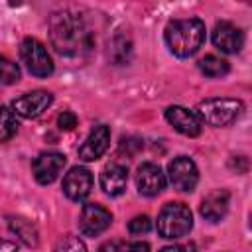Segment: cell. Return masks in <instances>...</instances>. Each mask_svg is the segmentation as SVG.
<instances>
[{
    "label": "cell",
    "mask_w": 252,
    "mask_h": 252,
    "mask_svg": "<svg viewBox=\"0 0 252 252\" xmlns=\"http://www.w3.org/2000/svg\"><path fill=\"white\" fill-rule=\"evenodd\" d=\"M49 39L55 51L65 57H81L94 49V32L85 16L73 10H61L51 16Z\"/></svg>",
    "instance_id": "obj_1"
},
{
    "label": "cell",
    "mask_w": 252,
    "mask_h": 252,
    "mask_svg": "<svg viewBox=\"0 0 252 252\" xmlns=\"http://www.w3.org/2000/svg\"><path fill=\"white\" fill-rule=\"evenodd\" d=\"M205 41V24L199 18L171 20L165 26V43L177 57H191Z\"/></svg>",
    "instance_id": "obj_2"
},
{
    "label": "cell",
    "mask_w": 252,
    "mask_h": 252,
    "mask_svg": "<svg viewBox=\"0 0 252 252\" xmlns=\"http://www.w3.org/2000/svg\"><path fill=\"white\" fill-rule=\"evenodd\" d=\"M244 104L236 98H205L197 104V116L215 128H224L240 118Z\"/></svg>",
    "instance_id": "obj_3"
},
{
    "label": "cell",
    "mask_w": 252,
    "mask_h": 252,
    "mask_svg": "<svg viewBox=\"0 0 252 252\" xmlns=\"http://www.w3.org/2000/svg\"><path fill=\"white\" fill-rule=\"evenodd\" d=\"M193 228L191 209L183 203H167L158 215V232L163 238H179L185 236Z\"/></svg>",
    "instance_id": "obj_4"
},
{
    "label": "cell",
    "mask_w": 252,
    "mask_h": 252,
    "mask_svg": "<svg viewBox=\"0 0 252 252\" xmlns=\"http://www.w3.org/2000/svg\"><path fill=\"white\" fill-rule=\"evenodd\" d=\"M20 55L24 65L33 77H49L53 73V61L45 49V45L35 37H26L20 45Z\"/></svg>",
    "instance_id": "obj_5"
},
{
    "label": "cell",
    "mask_w": 252,
    "mask_h": 252,
    "mask_svg": "<svg viewBox=\"0 0 252 252\" xmlns=\"http://www.w3.org/2000/svg\"><path fill=\"white\" fill-rule=\"evenodd\" d=\"M167 173H169V181H171L173 189L183 191V193H191L199 181V169H197L195 161L187 156L175 158L169 163Z\"/></svg>",
    "instance_id": "obj_6"
},
{
    "label": "cell",
    "mask_w": 252,
    "mask_h": 252,
    "mask_svg": "<svg viewBox=\"0 0 252 252\" xmlns=\"http://www.w3.org/2000/svg\"><path fill=\"white\" fill-rule=\"evenodd\" d=\"M112 222V215L94 203H87L83 205L81 217H79V230L85 236H98L100 232H104Z\"/></svg>",
    "instance_id": "obj_7"
},
{
    "label": "cell",
    "mask_w": 252,
    "mask_h": 252,
    "mask_svg": "<svg viewBox=\"0 0 252 252\" xmlns=\"http://www.w3.org/2000/svg\"><path fill=\"white\" fill-rule=\"evenodd\" d=\"M67 163V158L59 152H43L33 159V177L37 179V183L41 185H49L53 183L59 173L63 171Z\"/></svg>",
    "instance_id": "obj_8"
},
{
    "label": "cell",
    "mask_w": 252,
    "mask_h": 252,
    "mask_svg": "<svg viewBox=\"0 0 252 252\" xmlns=\"http://www.w3.org/2000/svg\"><path fill=\"white\" fill-rule=\"evenodd\" d=\"M53 102L51 93L47 91H32L28 94H22L20 98H16L12 102V110L14 114H20L24 118H37L39 114H43Z\"/></svg>",
    "instance_id": "obj_9"
},
{
    "label": "cell",
    "mask_w": 252,
    "mask_h": 252,
    "mask_svg": "<svg viewBox=\"0 0 252 252\" xmlns=\"http://www.w3.org/2000/svg\"><path fill=\"white\" fill-rule=\"evenodd\" d=\"M213 43L222 53H238L244 45V33L232 22L222 20V22H217L213 30Z\"/></svg>",
    "instance_id": "obj_10"
},
{
    "label": "cell",
    "mask_w": 252,
    "mask_h": 252,
    "mask_svg": "<svg viewBox=\"0 0 252 252\" xmlns=\"http://www.w3.org/2000/svg\"><path fill=\"white\" fill-rule=\"evenodd\" d=\"M136 185H138L140 195L156 197L165 189V173L161 171L159 165H156L152 161H146V163H142L138 167Z\"/></svg>",
    "instance_id": "obj_11"
},
{
    "label": "cell",
    "mask_w": 252,
    "mask_h": 252,
    "mask_svg": "<svg viewBox=\"0 0 252 252\" xmlns=\"http://www.w3.org/2000/svg\"><path fill=\"white\" fill-rule=\"evenodd\" d=\"M93 187V175L87 167H71L69 173L63 177V193L71 201H83Z\"/></svg>",
    "instance_id": "obj_12"
},
{
    "label": "cell",
    "mask_w": 252,
    "mask_h": 252,
    "mask_svg": "<svg viewBox=\"0 0 252 252\" xmlns=\"http://www.w3.org/2000/svg\"><path fill=\"white\" fill-rule=\"evenodd\" d=\"M165 118H167V122H169L177 132H181L183 136H189V138L199 136L201 130H203L201 118H199L193 110H189V108H185V106H169V108L165 110Z\"/></svg>",
    "instance_id": "obj_13"
},
{
    "label": "cell",
    "mask_w": 252,
    "mask_h": 252,
    "mask_svg": "<svg viewBox=\"0 0 252 252\" xmlns=\"http://www.w3.org/2000/svg\"><path fill=\"white\" fill-rule=\"evenodd\" d=\"M108 144H110V130H108V126H104V124L94 126L91 130V134L87 136V140L83 142V146L79 148V158L83 161H94V159H98L106 152Z\"/></svg>",
    "instance_id": "obj_14"
},
{
    "label": "cell",
    "mask_w": 252,
    "mask_h": 252,
    "mask_svg": "<svg viewBox=\"0 0 252 252\" xmlns=\"http://www.w3.org/2000/svg\"><path fill=\"white\" fill-rule=\"evenodd\" d=\"M126 183H128V169L120 163H108L100 171V187L110 197L122 195L126 191Z\"/></svg>",
    "instance_id": "obj_15"
},
{
    "label": "cell",
    "mask_w": 252,
    "mask_h": 252,
    "mask_svg": "<svg viewBox=\"0 0 252 252\" xmlns=\"http://www.w3.org/2000/svg\"><path fill=\"white\" fill-rule=\"evenodd\" d=\"M228 203H230V195L226 189H215L211 191L203 201H201V215L211 220V222H219L226 211H228Z\"/></svg>",
    "instance_id": "obj_16"
},
{
    "label": "cell",
    "mask_w": 252,
    "mask_h": 252,
    "mask_svg": "<svg viewBox=\"0 0 252 252\" xmlns=\"http://www.w3.org/2000/svg\"><path fill=\"white\" fill-rule=\"evenodd\" d=\"M8 226L26 246L35 248L39 244V232H37V226L32 220H28L24 217H10L8 219Z\"/></svg>",
    "instance_id": "obj_17"
},
{
    "label": "cell",
    "mask_w": 252,
    "mask_h": 252,
    "mask_svg": "<svg viewBox=\"0 0 252 252\" xmlns=\"http://www.w3.org/2000/svg\"><path fill=\"white\" fill-rule=\"evenodd\" d=\"M199 69H201L207 77L217 79V77H224L230 67H228V61H224V59H220V57H217V55H207V57H203V59L199 61Z\"/></svg>",
    "instance_id": "obj_18"
},
{
    "label": "cell",
    "mask_w": 252,
    "mask_h": 252,
    "mask_svg": "<svg viewBox=\"0 0 252 252\" xmlns=\"http://www.w3.org/2000/svg\"><path fill=\"white\" fill-rule=\"evenodd\" d=\"M18 132V118L8 106H0V142H8Z\"/></svg>",
    "instance_id": "obj_19"
},
{
    "label": "cell",
    "mask_w": 252,
    "mask_h": 252,
    "mask_svg": "<svg viewBox=\"0 0 252 252\" xmlns=\"http://www.w3.org/2000/svg\"><path fill=\"white\" fill-rule=\"evenodd\" d=\"M20 81V67L8 57H0V85H12Z\"/></svg>",
    "instance_id": "obj_20"
},
{
    "label": "cell",
    "mask_w": 252,
    "mask_h": 252,
    "mask_svg": "<svg viewBox=\"0 0 252 252\" xmlns=\"http://www.w3.org/2000/svg\"><path fill=\"white\" fill-rule=\"evenodd\" d=\"M53 252H87V246L85 242L79 238V236H63L57 244H55V250Z\"/></svg>",
    "instance_id": "obj_21"
},
{
    "label": "cell",
    "mask_w": 252,
    "mask_h": 252,
    "mask_svg": "<svg viewBox=\"0 0 252 252\" xmlns=\"http://www.w3.org/2000/svg\"><path fill=\"white\" fill-rule=\"evenodd\" d=\"M150 228H152V220H150V217H146V215H138V217H134V219L128 222L130 234H146Z\"/></svg>",
    "instance_id": "obj_22"
},
{
    "label": "cell",
    "mask_w": 252,
    "mask_h": 252,
    "mask_svg": "<svg viewBox=\"0 0 252 252\" xmlns=\"http://www.w3.org/2000/svg\"><path fill=\"white\" fill-rule=\"evenodd\" d=\"M57 126L61 128V130H73L75 126H77V116H75V112H71V110H63L59 116H57Z\"/></svg>",
    "instance_id": "obj_23"
},
{
    "label": "cell",
    "mask_w": 252,
    "mask_h": 252,
    "mask_svg": "<svg viewBox=\"0 0 252 252\" xmlns=\"http://www.w3.org/2000/svg\"><path fill=\"white\" fill-rule=\"evenodd\" d=\"M126 252H150V244L148 242H132L126 246Z\"/></svg>",
    "instance_id": "obj_24"
},
{
    "label": "cell",
    "mask_w": 252,
    "mask_h": 252,
    "mask_svg": "<svg viewBox=\"0 0 252 252\" xmlns=\"http://www.w3.org/2000/svg\"><path fill=\"white\" fill-rule=\"evenodd\" d=\"M0 252H18V246L10 240H4L0 238Z\"/></svg>",
    "instance_id": "obj_25"
},
{
    "label": "cell",
    "mask_w": 252,
    "mask_h": 252,
    "mask_svg": "<svg viewBox=\"0 0 252 252\" xmlns=\"http://www.w3.org/2000/svg\"><path fill=\"white\" fill-rule=\"evenodd\" d=\"M159 252H185V246H179V244H173V246H165V248H161Z\"/></svg>",
    "instance_id": "obj_26"
},
{
    "label": "cell",
    "mask_w": 252,
    "mask_h": 252,
    "mask_svg": "<svg viewBox=\"0 0 252 252\" xmlns=\"http://www.w3.org/2000/svg\"><path fill=\"white\" fill-rule=\"evenodd\" d=\"M100 252H116V244L112 242V244H104V246H100Z\"/></svg>",
    "instance_id": "obj_27"
}]
</instances>
